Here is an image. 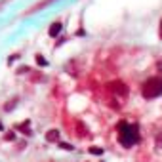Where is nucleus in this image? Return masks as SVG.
Returning a JSON list of instances; mask_svg holds the SVG:
<instances>
[{
    "mask_svg": "<svg viewBox=\"0 0 162 162\" xmlns=\"http://www.w3.org/2000/svg\"><path fill=\"white\" fill-rule=\"evenodd\" d=\"M158 34H160V38H162V21H160V29H158Z\"/></svg>",
    "mask_w": 162,
    "mask_h": 162,
    "instance_id": "obj_10",
    "label": "nucleus"
},
{
    "mask_svg": "<svg viewBox=\"0 0 162 162\" xmlns=\"http://www.w3.org/2000/svg\"><path fill=\"white\" fill-rule=\"evenodd\" d=\"M59 145H61L63 149H69V151H71V149H73V145H69V143H59Z\"/></svg>",
    "mask_w": 162,
    "mask_h": 162,
    "instance_id": "obj_9",
    "label": "nucleus"
},
{
    "mask_svg": "<svg viewBox=\"0 0 162 162\" xmlns=\"http://www.w3.org/2000/svg\"><path fill=\"white\" fill-rule=\"evenodd\" d=\"M46 139L52 141V143H54V141H57V139H59V132H57V130H50L48 133H46Z\"/></svg>",
    "mask_w": 162,
    "mask_h": 162,
    "instance_id": "obj_4",
    "label": "nucleus"
},
{
    "mask_svg": "<svg viewBox=\"0 0 162 162\" xmlns=\"http://www.w3.org/2000/svg\"><path fill=\"white\" fill-rule=\"evenodd\" d=\"M117 130H118V143L122 147H126V149L133 147L135 143H139V139H141L139 128H137L135 124H128L126 120H120L118 126H117Z\"/></svg>",
    "mask_w": 162,
    "mask_h": 162,
    "instance_id": "obj_1",
    "label": "nucleus"
},
{
    "mask_svg": "<svg viewBox=\"0 0 162 162\" xmlns=\"http://www.w3.org/2000/svg\"><path fill=\"white\" fill-rule=\"evenodd\" d=\"M90 153H91V154H103V149H99V147H90Z\"/></svg>",
    "mask_w": 162,
    "mask_h": 162,
    "instance_id": "obj_6",
    "label": "nucleus"
},
{
    "mask_svg": "<svg viewBox=\"0 0 162 162\" xmlns=\"http://www.w3.org/2000/svg\"><path fill=\"white\" fill-rule=\"evenodd\" d=\"M112 94H117V96H120V97H126L128 96V86L124 84V82H120V80H114V82H109V86H107Z\"/></svg>",
    "mask_w": 162,
    "mask_h": 162,
    "instance_id": "obj_3",
    "label": "nucleus"
},
{
    "mask_svg": "<svg viewBox=\"0 0 162 162\" xmlns=\"http://www.w3.org/2000/svg\"><path fill=\"white\" fill-rule=\"evenodd\" d=\"M156 145H158V147H162V132L156 135Z\"/></svg>",
    "mask_w": 162,
    "mask_h": 162,
    "instance_id": "obj_7",
    "label": "nucleus"
},
{
    "mask_svg": "<svg viewBox=\"0 0 162 162\" xmlns=\"http://www.w3.org/2000/svg\"><path fill=\"white\" fill-rule=\"evenodd\" d=\"M141 94L145 99H154L162 96V78L160 76H151L143 82L141 86Z\"/></svg>",
    "mask_w": 162,
    "mask_h": 162,
    "instance_id": "obj_2",
    "label": "nucleus"
},
{
    "mask_svg": "<svg viewBox=\"0 0 162 162\" xmlns=\"http://www.w3.org/2000/svg\"><path fill=\"white\" fill-rule=\"evenodd\" d=\"M158 71H160V73H162V61H160V63H158Z\"/></svg>",
    "mask_w": 162,
    "mask_h": 162,
    "instance_id": "obj_11",
    "label": "nucleus"
},
{
    "mask_svg": "<svg viewBox=\"0 0 162 162\" xmlns=\"http://www.w3.org/2000/svg\"><path fill=\"white\" fill-rule=\"evenodd\" d=\"M61 27H63V25H61L59 21H57V23H54V25L50 27V36H57V34L61 33Z\"/></svg>",
    "mask_w": 162,
    "mask_h": 162,
    "instance_id": "obj_5",
    "label": "nucleus"
},
{
    "mask_svg": "<svg viewBox=\"0 0 162 162\" xmlns=\"http://www.w3.org/2000/svg\"><path fill=\"white\" fill-rule=\"evenodd\" d=\"M36 61H38V63H40V65H46V59H44V57H42V55H36Z\"/></svg>",
    "mask_w": 162,
    "mask_h": 162,
    "instance_id": "obj_8",
    "label": "nucleus"
}]
</instances>
